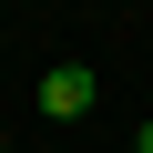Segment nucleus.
<instances>
[{
  "label": "nucleus",
  "mask_w": 153,
  "mask_h": 153,
  "mask_svg": "<svg viewBox=\"0 0 153 153\" xmlns=\"http://www.w3.org/2000/svg\"><path fill=\"white\" fill-rule=\"evenodd\" d=\"M41 112H51V123H82V112H92V71H82V61L41 71Z\"/></svg>",
  "instance_id": "1"
},
{
  "label": "nucleus",
  "mask_w": 153,
  "mask_h": 153,
  "mask_svg": "<svg viewBox=\"0 0 153 153\" xmlns=\"http://www.w3.org/2000/svg\"><path fill=\"white\" fill-rule=\"evenodd\" d=\"M143 153H153V123H143Z\"/></svg>",
  "instance_id": "2"
},
{
  "label": "nucleus",
  "mask_w": 153,
  "mask_h": 153,
  "mask_svg": "<svg viewBox=\"0 0 153 153\" xmlns=\"http://www.w3.org/2000/svg\"><path fill=\"white\" fill-rule=\"evenodd\" d=\"M0 153H10V143H0Z\"/></svg>",
  "instance_id": "3"
}]
</instances>
